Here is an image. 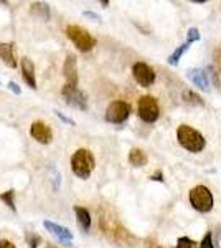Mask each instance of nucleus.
I'll return each instance as SVG.
<instances>
[{"label":"nucleus","mask_w":221,"mask_h":248,"mask_svg":"<svg viewBox=\"0 0 221 248\" xmlns=\"http://www.w3.org/2000/svg\"><path fill=\"white\" fill-rule=\"evenodd\" d=\"M74 214H76V220H78V225L81 227L84 232H88L91 229V215L89 210L84 209V207L76 205L74 207Z\"/></svg>","instance_id":"obj_15"},{"label":"nucleus","mask_w":221,"mask_h":248,"mask_svg":"<svg viewBox=\"0 0 221 248\" xmlns=\"http://www.w3.org/2000/svg\"><path fill=\"white\" fill-rule=\"evenodd\" d=\"M101 5H103V7H107V5H109V2H107V0H103Z\"/></svg>","instance_id":"obj_30"},{"label":"nucleus","mask_w":221,"mask_h":248,"mask_svg":"<svg viewBox=\"0 0 221 248\" xmlns=\"http://www.w3.org/2000/svg\"><path fill=\"white\" fill-rule=\"evenodd\" d=\"M27 242H28V245H30V248H38L40 242H42V238H40L38 235L28 233V235H27Z\"/></svg>","instance_id":"obj_24"},{"label":"nucleus","mask_w":221,"mask_h":248,"mask_svg":"<svg viewBox=\"0 0 221 248\" xmlns=\"http://www.w3.org/2000/svg\"><path fill=\"white\" fill-rule=\"evenodd\" d=\"M20 66H22V78L30 86L31 90H37V77H35V65L30 58L23 57L20 60Z\"/></svg>","instance_id":"obj_11"},{"label":"nucleus","mask_w":221,"mask_h":248,"mask_svg":"<svg viewBox=\"0 0 221 248\" xmlns=\"http://www.w3.org/2000/svg\"><path fill=\"white\" fill-rule=\"evenodd\" d=\"M0 60L9 68H14V70L18 66V60H17V55H15L14 43H0Z\"/></svg>","instance_id":"obj_14"},{"label":"nucleus","mask_w":221,"mask_h":248,"mask_svg":"<svg viewBox=\"0 0 221 248\" xmlns=\"http://www.w3.org/2000/svg\"><path fill=\"white\" fill-rule=\"evenodd\" d=\"M160 116L159 103L154 96H142L139 99V118L144 123H155Z\"/></svg>","instance_id":"obj_5"},{"label":"nucleus","mask_w":221,"mask_h":248,"mask_svg":"<svg viewBox=\"0 0 221 248\" xmlns=\"http://www.w3.org/2000/svg\"><path fill=\"white\" fill-rule=\"evenodd\" d=\"M188 199H190L192 207L202 214H206L213 209V195L210 189L205 186H195L188 194Z\"/></svg>","instance_id":"obj_4"},{"label":"nucleus","mask_w":221,"mask_h":248,"mask_svg":"<svg viewBox=\"0 0 221 248\" xmlns=\"http://www.w3.org/2000/svg\"><path fill=\"white\" fill-rule=\"evenodd\" d=\"M200 248H215V245H213V235H211V232H208V233L203 237L202 243H200Z\"/></svg>","instance_id":"obj_23"},{"label":"nucleus","mask_w":221,"mask_h":248,"mask_svg":"<svg viewBox=\"0 0 221 248\" xmlns=\"http://www.w3.org/2000/svg\"><path fill=\"white\" fill-rule=\"evenodd\" d=\"M14 197H15V192L14 190H7V192H2L0 194V201H2L3 203H5L7 207H9L10 210H17V207H15V201H14Z\"/></svg>","instance_id":"obj_20"},{"label":"nucleus","mask_w":221,"mask_h":248,"mask_svg":"<svg viewBox=\"0 0 221 248\" xmlns=\"http://www.w3.org/2000/svg\"><path fill=\"white\" fill-rule=\"evenodd\" d=\"M150 181H157V182H163V174L160 170H157L154 175H150Z\"/></svg>","instance_id":"obj_29"},{"label":"nucleus","mask_w":221,"mask_h":248,"mask_svg":"<svg viewBox=\"0 0 221 248\" xmlns=\"http://www.w3.org/2000/svg\"><path fill=\"white\" fill-rule=\"evenodd\" d=\"M177 138H178L180 146L185 147L190 153H202L206 146V141L202 134L193 127H190L188 124H182L177 131Z\"/></svg>","instance_id":"obj_1"},{"label":"nucleus","mask_w":221,"mask_h":248,"mask_svg":"<svg viewBox=\"0 0 221 248\" xmlns=\"http://www.w3.org/2000/svg\"><path fill=\"white\" fill-rule=\"evenodd\" d=\"M31 14L38 15L40 18L50 20V5L45 2H35L33 5H31Z\"/></svg>","instance_id":"obj_17"},{"label":"nucleus","mask_w":221,"mask_h":248,"mask_svg":"<svg viewBox=\"0 0 221 248\" xmlns=\"http://www.w3.org/2000/svg\"><path fill=\"white\" fill-rule=\"evenodd\" d=\"M193 245H195V242L192 238L182 237V238H178V243H177V247L174 248H193Z\"/></svg>","instance_id":"obj_22"},{"label":"nucleus","mask_w":221,"mask_h":248,"mask_svg":"<svg viewBox=\"0 0 221 248\" xmlns=\"http://www.w3.org/2000/svg\"><path fill=\"white\" fill-rule=\"evenodd\" d=\"M94 155L88 149H78L71 155V170L79 179H89L94 170Z\"/></svg>","instance_id":"obj_2"},{"label":"nucleus","mask_w":221,"mask_h":248,"mask_svg":"<svg viewBox=\"0 0 221 248\" xmlns=\"http://www.w3.org/2000/svg\"><path fill=\"white\" fill-rule=\"evenodd\" d=\"M9 90H10V91H14V93L17 94V96H18V94H22V88H20V86L17 85V83H14V81H10V83H9Z\"/></svg>","instance_id":"obj_26"},{"label":"nucleus","mask_w":221,"mask_h":248,"mask_svg":"<svg viewBox=\"0 0 221 248\" xmlns=\"http://www.w3.org/2000/svg\"><path fill=\"white\" fill-rule=\"evenodd\" d=\"M43 227H45L50 233H53L61 243H65L66 247H71V242H73V232L71 230H68L66 227L59 225V223L51 222V220H45V222H43Z\"/></svg>","instance_id":"obj_10"},{"label":"nucleus","mask_w":221,"mask_h":248,"mask_svg":"<svg viewBox=\"0 0 221 248\" xmlns=\"http://www.w3.org/2000/svg\"><path fill=\"white\" fill-rule=\"evenodd\" d=\"M132 77H134L135 81H137L139 85L144 86V88H148L152 83L155 81L154 70H152V68L148 66L147 63H144V62L134 63V66H132Z\"/></svg>","instance_id":"obj_8"},{"label":"nucleus","mask_w":221,"mask_h":248,"mask_svg":"<svg viewBox=\"0 0 221 248\" xmlns=\"http://www.w3.org/2000/svg\"><path fill=\"white\" fill-rule=\"evenodd\" d=\"M188 48H190V43H187V42L182 43V45H180V46H177V50H175L174 53H172L170 57H168V60H167V62H168V65H172V66L178 65L180 58L183 57V53L188 50Z\"/></svg>","instance_id":"obj_18"},{"label":"nucleus","mask_w":221,"mask_h":248,"mask_svg":"<svg viewBox=\"0 0 221 248\" xmlns=\"http://www.w3.org/2000/svg\"><path fill=\"white\" fill-rule=\"evenodd\" d=\"M30 136L40 144H50L53 141V131L43 121H35L30 126Z\"/></svg>","instance_id":"obj_9"},{"label":"nucleus","mask_w":221,"mask_h":248,"mask_svg":"<svg viewBox=\"0 0 221 248\" xmlns=\"http://www.w3.org/2000/svg\"><path fill=\"white\" fill-rule=\"evenodd\" d=\"M198 40H200V30L198 29H195V27H193V29L188 30V33H187V43H190V45H192V43L198 42Z\"/></svg>","instance_id":"obj_21"},{"label":"nucleus","mask_w":221,"mask_h":248,"mask_svg":"<svg viewBox=\"0 0 221 248\" xmlns=\"http://www.w3.org/2000/svg\"><path fill=\"white\" fill-rule=\"evenodd\" d=\"M0 248H17L15 247V243L14 242H10V240H0Z\"/></svg>","instance_id":"obj_27"},{"label":"nucleus","mask_w":221,"mask_h":248,"mask_svg":"<svg viewBox=\"0 0 221 248\" xmlns=\"http://www.w3.org/2000/svg\"><path fill=\"white\" fill-rule=\"evenodd\" d=\"M147 154L144 153L142 149H139V147H132L131 153H129V162L132 166L135 167H144L147 164Z\"/></svg>","instance_id":"obj_16"},{"label":"nucleus","mask_w":221,"mask_h":248,"mask_svg":"<svg viewBox=\"0 0 221 248\" xmlns=\"http://www.w3.org/2000/svg\"><path fill=\"white\" fill-rule=\"evenodd\" d=\"M83 15H84V17H88V18H91V20H96V22H99V20H101V17H99L98 14H94V12H89V10H86Z\"/></svg>","instance_id":"obj_28"},{"label":"nucleus","mask_w":221,"mask_h":248,"mask_svg":"<svg viewBox=\"0 0 221 248\" xmlns=\"http://www.w3.org/2000/svg\"><path fill=\"white\" fill-rule=\"evenodd\" d=\"M187 78L190 79L195 86H198L200 90L210 91V79H208V75L205 73L203 70H200V68H192V70H188Z\"/></svg>","instance_id":"obj_13"},{"label":"nucleus","mask_w":221,"mask_h":248,"mask_svg":"<svg viewBox=\"0 0 221 248\" xmlns=\"http://www.w3.org/2000/svg\"><path fill=\"white\" fill-rule=\"evenodd\" d=\"M55 114H56V116H58V118H59V119H61V121H63V123L70 124V126H74V124H76V123L73 121V119H71V118H68V116H65V114H63V113H61V111H58V109H56V111H55Z\"/></svg>","instance_id":"obj_25"},{"label":"nucleus","mask_w":221,"mask_h":248,"mask_svg":"<svg viewBox=\"0 0 221 248\" xmlns=\"http://www.w3.org/2000/svg\"><path fill=\"white\" fill-rule=\"evenodd\" d=\"M61 94H63L65 101L70 106L78 108V109H81V111L88 109V98L78 86L68 85V83H66V85L63 86V90H61Z\"/></svg>","instance_id":"obj_7"},{"label":"nucleus","mask_w":221,"mask_h":248,"mask_svg":"<svg viewBox=\"0 0 221 248\" xmlns=\"http://www.w3.org/2000/svg\"><path fill=\"white\" fill-rule=\"evenodd\" d=\"M66 37L74 43V46L79 51H91L96 46V38L86 29L79 25H68Z\"/></svg>","instance_id":"obj_3"},{"label":"nucleus","mask_w":221,"mask_h":248,"mask_svg":"<svg viewBox=\"0 0 221 248\" xmlns=\"http://www.w3.org/2000/svg\"><path fill=\"white\" fill-rule=\"evenodd\" d=\"M63 75L66 78L68 85L78 86V65H76V57L74 55H68L65 60V65H63Z\"/></svg>","instance_id":"obj_12"},{"label":"nucleus","mask_w":221,"mask_h":248,"mask_svg":"<svg viewBox=\"0 0 221 248\" xmlns=\"http://www.w3.org/2000/svg\"><path fill=\"white\" fill-rule=\"evenodd\" d=\"M182 98L185 99V103H190V105H195V106H203L205 105L203 99L190 90H185L182 93Z\"/></svg>","instance_id":"obj_19"},{"label":"nucleus","mask_w":221,"mask_h":248,"mask_svg":"<svg viewBox=\"0 0 221 248\" xmlns=\"http://www.w3.org/2000/svg\"><path fill=\"white\" fill-rule=\"evenodd\" d=\"M46 248H58V247H55V245H46Z\"/></svg>","instance_id":"obj_31"},{"label":"nucleus","mask_w":221,"mask_h":248,"mask_svg":"<svg viewBox=\"0 0 221 248\" xmlns=\"http://www.w3.org/2000/svg\"><path fill=\"white\" fill-rule=\"evenodd\" d=\"M131 116V106L126 101H112L106 109V121L112 124H122Z\"/></svg>","instance_id":"obj_6"}]
</instances>
